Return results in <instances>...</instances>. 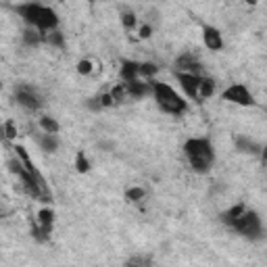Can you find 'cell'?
<instances>
[{
    "label": "cell",
    "instance_id": "cell-16",
    "mask_svg": "<svg viewBox=\"0 0 267 267\" xmlns=\"http://www.w3.org/2000/svg\"><path fill=\"white\" fill-rule=\"evenodd\" d=\"M23 42H25V46H40L42 42H46V36L34 27H27V29H23Z\"/></svg>",
    "mask_w": 267,
    "mask_h": 267
},
{
    "label": "cell",
    "instance_id": "cell-20",
    "mask_svg": "<svg viewBox=\"0 0 267 267\" xmlns=\"http://www.w3.org/2000/svg\"><path fill=\"white\" fill-rule=\"evenodd\" d=\"M125 267H153V259L148 255H134L125 261Z\"/></svg>",
    "mask_w": 267,
    "mask_h": 267
},
{
    "label": "cell",
    "instance_id": "cell-24",
    "mask_svg": "<svg viewBox=\"0 0 267 267\" xmlns=\"http://www.w3.org/2000/svg\"><path fill=\"white\" fill-rule=\"evenodd\" d=\"M46 44H51V46H54V48H63L65 46V36L58 32H51V34H46Z\"/></svg>",
    "mask_w": 267,
    "mask_h": 267
},
{
    "label": "cell",
    "instance_id": "cell-12",
    "mask_svg": "<svg viewBox=\"0 0 267 267\" xmlns=\"http://www.w3.org/2000/svg\"><path fill=\"white\" fill-rule=\"evenodd\" d=\"M38 225H40L42 232L51 238L53 227H54V211L51 209V207H42V209L38 211Z\"/></svg>",
    "mask_w": 267,
    "mask_h": 267
},
{
    "label": "cell",
    "instance_id": "cell-30",
    "mask_svg": "<svg viewBox=\"0 0 267 267\" xmlns=\"http://www.w3.org/2000/svg\"><path fill=\"white\" fill-rule=\"evenodd\" d=\"M86 107L92 108V111H103V105H101V101H98V96H96V98H88Z\"/></svg>",
    "mask_w": 267,
    "mask_h": 267
},
{
    "label": "cell",
    "instance_id": "cell-4",
    "mask_svg": "<svg viewBox=\"0 0 267 267\" xmlns=\"http://www.w3.org/2000/svg\"><path fill=\"white\" fill-rule=\"evenodd\" d=\"M15 101H17L19 107H23L25 111H38V108L44 105L42 96L38 94L36 88L25 86V84H21V86L15 88Z\"/></svg>",
    "mask_w": 267,
    "mask_h": 267
},
{
    "label": "cell",
    "instance_id": "cell-8",
    "mask_svg": "<svg viewBox=\"0 0 267 267\" xmlns=\"http://www.w3.org/2000/svg\"><path fill=\"white\" fill-rule=\"evenodd\" d=\"M42 8H44V4L25 2V4H17L15 6V13L27 23V27H36L38 25V19H40V15H42Z\"/></svg>",
    "mask_w": 267,
    "mask_h": 267
},
{
    "label": "cell",
    "instance_id": "cell-9",
    "mask_svg": "<svg viewBox=\"0 0 267 267\" xmlns=\"http://www.w3.org/2000/svg\"><path fill=\"white\" fill-rule=\"evenodd\" d=\"M203 42L209 51H221L223 48V38H221V32L217 27H211V25H205L203 27Z\"/></svg>",
    "mask_w": 267,
    "mask_h": 267
},
{
    "label": "cell",
    "instance_id": "cell-5",
    "mask_svg": "<svg viewBox=\"0 0 267 267\" xmlns=\"http://www.w3.org/2000/svg\"><path fill=\"white\" fill-rule=\"evenodd\" d=\"M221 98H223V101H227V103L240 105V107H253L255 105V98H253L251 90L244 84H232L230 88H225Z\"/></svg>",
    "mask_w": 267,
    "mask_h": 267
},
{
    "label": "cell",
    "instance_id": "cell-13",
    "mask_svg": "<svg viewBox=\"0 0 267 267\" xmlns=\"http://www.w3.org/2000/svg\"><path fill=\"white\" fill-rule=\"evenodd\" d=\"M246 209H249V207H246L244 203H238V205L230 207V209H227V211H223L219 219H221V223H225L227 227H232V223H234L236 219H240V217L246 213Z\"/></svg>",
    "mask_w": 267,
    "mask_h": 267
},
{
    "label": "cell",
    "instance_id": "cell-3",
    "mask_svg": "<svg viewBox=\"0 0 267 267\" xmlns=\"http://www.w3.org/2000/svg\"><path fill=\"white\" fill-rule=\"evenodd\" d=\"M230 230H234L236 234H240L242 238L246 240H261L263 234H265V227H263V221L259 213H255L251 209H246V213L240 217V219H236L232 223Z\"/></svg>",
    "mask_w": 267,
    "mask_h": 267
},
{
    "label": "cell",
    "instance_id": "cell-21",
    "mask_svg": "<svg viewBox=\"0 0 267 267\" xmlns=\"http://www.w3.org/2000/svg\"><path fill=\"white\" fill-rule=\"evenodd\" d=\"M119 19H121L123 29H127V32H132V29H136V27H138V17H136V13H134V11H121Z\"/></svg>",
    "mask_w": 267,
    "mask_h": 267
},
{
    "label": "cell",
    "instance_id": "cell-23",
    "mask_svg": "<svg viewBox=\"0 0 267 267\" xmlns=\"http://www.w3.org/2000/svg\"><path fill=\"white\" fill-rule=\"evenodd\" d=\"M75 169H77V173H88L90 171V161H88V157L84 155V151H80L75 155Z\"/></svg>",
    "mask_w": 267,
    "mask_h": 267
},
{
    "label": "cell",
    "instance_id": "cell-17",
    "mask_svg": "<svg viewBox=\"0 0 267 267\" xmlns=\"http://www.w3.org/2000/svg\"><path fill=\"white\" fill-rule=\"evenodd\" d=\"M215 88H217V84H215L213 77L203 75L201 77V86H199V98H211L215 94Z\"/></svg>",
    "mask_w": 267,
    "mask_h": 267
},
{
    "label": "cell",
    "instance_id": "cell-10",
    "mask_svg": "<svg viewBox=\"0 0 267 267\" xmlns=\"http://www.w3.org/2000/svg\"><path fill=\"white\" fill-rule=\"evenodd\" d=\"M125 90H127V96L134 98V101H138V98H144L148 94H153L151 82H144V80H136V82L125 84Z\"/></svg>",
    "mask_w": 267,
    "mask_h": 267
},
{
    "label": "cell",
    "instance_id": "cell-6",
    "mask_svg": "<svg viewBox=\"0 0 267 267\" xmlns=\"http://www.w3.org/2000/svg\"><path fill=\"white\" fill-rule=\"evenodd\" d=\"M201 77L203 75H192V73H182V71H175V80L180 82L182 90L188 98L192 101H201L199 98V86H201Z\"/></svg>",
    "mask_w": 267,
    "mask_h": 267
},
{
    "label": "cell",
    "instance_id": "cell-11",
    "mask_svg": "<svg viewBox=\"0 0 267 267\" xmlns=\"http://www.w3.org/2000/svg\"><path fill=\"white\" fill-rule=\"evenodd\" d=\"M119 75H121V82L123 84H130V82L140 80V63H136V61H121Z\"/></svg>",
    "mask_w": 267,
    "mask_h": 267
},
{
    "label": "cell",
    "instance_id": "cell-15",
    "mask_svg": "<svg viewBox=\"0 0 267 267\" xmlns=\"http://www.w3.org/2000/svg\"><path fill=\"white\" fill-rule=\"evenodd\" d=\"M234 144H236V148H238L240 153H244V155H261V148H263V146H259L257 142L249 140V138H244V136L236 138Z\"/></svg>",
    "mask_w": 267,
    "mask_h": 267
},
{
    "label": "cell",
    "instance_id": "cell-18",
    "mask_svg": "<svg viewBox=\"0 0 267 267\" xmlns=\"http://www.w3.org/2000/svg\"><path fill=\"white\" fill-rule=\"evenodd\" d=\"M40 130L44 132V134H53V136H56L58 134V130H61V125H58V121L54 119V117H40Z\"/></svg>",
    "mask_w": 267,
    "mask_h": 267
},
{
    "label": "cell",
    "instance_id": "cell-28",
    "mask_svg": "<svg viewBox=\"0 0 267 267\" xmlns=\"http://www.w3.org/2000/svg\"><path fill=\"white\" fill-rule=\"evenodd\" d=\"M98 101H101L103 108H111V107H115V105H117V103H115V98H113V94H111V92H103L101 96H98Z\"/></svg>",
    "mask_w": 267,
    "mask_h": 267
},
{
    "label": "cell",
    "instance_id": "cell-14",
    "mask_svg": "<svg viewBox=\"0 0 267 267\" xmlns=\"http://www.w3.org/2000/svg\"><path fill=\"white\" fill-rule=\"evenodd\" d=\"M36 140H38V146H40L44 153H56L58 151V138L53 136V134L40 132V134L36 136Z\"/></svg>",
    "mask_w": 267,
    "mask_h": 267
},
{
    "label": "cell",
    "instance_id": "cell-7",
    "mask_svg": "<svg viewBox=\"0 0 267 267\" xmlns=\"http://www.w3.org/2000/svg\"><path fill=\"white\" fill-rule=\"evenodd\" d=\"M175 71L182 73H192V75H203V63L199 61V56L192 53H184L175 58Z\"/></svg>",
    "mask_w": 267,
    "mask_h": 267
},
{
    "label": "cell",
    "instance_id": "cell-31",
    "mask_svg": "<svg viewBox=\"0 0 267 267\" xmlns=\"http://www.w3.org/2000/svg\"><path fill=\"white\" fill-rule=\"evenodd\" d=\"M259 157H261V163H263V167H267V144L261 148V155H259Z\"/></svg>",
    "mask_w": 267,
    "mask_h": 267
},
{
    "label": "cell",
    "instance_id": "cell-1",
    "mask_svg": "<svg viewBox=\"0 0 267 267\" xmlns=\"http://www.w3.org/2000/svg\"><path fill=\"white\" fill-rule=\"evenodd\" d=\"M184 155L190 161L192 171L196 173H209L215 161V148L209 138H190L184 144Z\"/></svg>",
    "mask_w": 267,
    "mask_h": 267
},
{
    "label": "cell",
    "instance_id": "cell-22",
    "mask_svg": "<svg viewBox=\"0 0 267 267\" xmlns=\"http://www.w3.org/2000/svg\"><path fill=\"white\" fill-rule=\"evenodd\" d=\"M157 73H159V67H157L155 63H151V61L140 63V77H144V80H148V82H153Z\"/></svg>",
    "mask_w": 267,
    "mask_h": 267
},
{
    "label": "cell",
    "instance_id": "cell-19",
    "mask_svg": "<svg viewBox=\"0 0 267 267\" xmlns=\"http://www.w3.org/2000/svg\"><path fill=\"white\" fill-rule=\"evenodd\" d=\"M146 199V188H140V186H132L125 190V201L127 203H140Z\"/></svg>",
    "mask_w": 267,
    "mask_h": 267
},
{
    "label": "cell",
    "instance_id": "cell-2",
    "mask_svg": "<svg viewBox=\"0 0 267 267\" xmlns=\"http://www.w3.org/2000/svg\"><path fill=\"white\" fill-rule=\"evenodd\" d=\"M151 88H153V96H155L157 105H159V108L165 111L167 115H184L188 111V103L173 90L171 86L153 80Z\"/></svg>",
    "mask_w": 267,
    "mask_h": 267
},
{
    "label": "cell",
    "instance_id": "cell-26",
    "mask_svg": "<svg viewBox=\"0 0 267 267\" xmlns=\"http://www.w3.org/2000/svg\"><path fill=\"white\" fill-rule=\"evenodd\" d=\"M108 92H111L113 94V98H115V103H121L123 101V98L127 96V90H125V84H115L113 88H111V90H108Z\"/></svg>",
    "mask_w": 267,
    "mask_h": 267
},
{
    "label": "cell",
    "instance_id": "cell-25",
    "mask_svg": "<svg viewBox=\"0 0 267 267\" xmlns=\"http://www.w3.org/2000/svg\"><path fill=\"white\" fill-rule=\"evenodd\" d=\"M2 132H4V140L6 142L15 140V138H17V125H15V121L13 119H6L4 125H2Z\"/></svg>",
    "mask_w": 267,
    "mask_h": 267
},
{
    "label": "cell",
    "instance_id": "cell-27",
    "mask_svg": "<svg viewBox=\"0 0 267 267\" xmlns=\"http://www.w3.org/2000/svg\"><path fill=\"white\" fill-rule=\"evenodd\" d=\"M94 71V63L90 61V58H84V61L77 63V73L80 75H90Z\"/></svg>",
    "mask_w": 267,
    "mask_h": 267
},
{
    "label": "cell",
    "instance_id": "cell-29",
    "mask_svg": "<svg viewBox=\"0 0 267 267\" xmlns=\"http://www.w3.org/2000/svg\"><path fill=\"white\" fill-rule=\"evenodd\" d=\"M138 36H140V40H148L153 36V25H148V23L138 25Z\"/></svg>",
    "mask_w": 267,
    "mask_h": 267
}]
</instances>
